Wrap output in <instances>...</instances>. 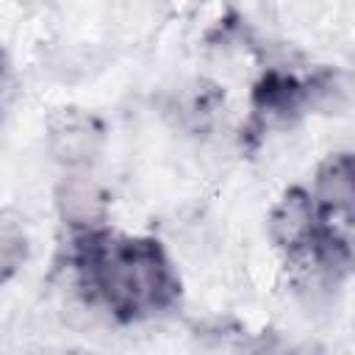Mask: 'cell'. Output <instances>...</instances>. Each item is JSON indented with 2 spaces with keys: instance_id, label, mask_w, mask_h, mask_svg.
I'll return each mask as SVG.
<instances>
[{
  "instance_id": "6da1fadb",
  "label": "cell",
  "mask_w": 355,
  "mask_h": 355,
  "mask_svg": "<svg viewBox=\"0 0 355 355\" xmlns=\"http://www.w3.org/2000/svg\"><path fill=\"white\" fill-rule=\"evenodd\" d=\"M89 280L125 319L150 313L169 302L175 283L153 241H105L89 252Z\"/></svg>"
},
{
  "instance_id": "3957f363",
  "label": "cell",
  "mask_w": 355,
  "mask_h": 355,
  "mask_svg": "<svg viewBox=\"0 0 355 355\" xmlns=\"http://www.w3.org/2000/svg\"><path fill=\"white\" fill-rule=\"evenodd\" d=\"M97 141H100V130L86 116L67 114L61 119V125H53L55 153L67 164H80V161L92 158V153L97 150Z\"/></svg>"
},
{
  "instance_id": "5b68a950",
  "label": "cell",
  "mask_w": 355,
  "mask_h": 355,
  "mask_svg": "<svg viewBox=\"0 0 355 355\" xmlns=\"http://www.w3.org/2000/svg\"><path fill=\"white\" fill-rule=\"evenodd\" d=\"M25 258V233L22 227L8 219L0 216V283L14 275V269L19 266V261Z\"/></svg>"
},
{
  "instance_id": "7a4b0ae2",
  "label": "cell",
  "mask_w": 355,
  "mask_h": 355,
  "mask_svg": "<svg viewBox=\"0 0 355 355\" xmlns=\"http://www.w3.org/2000/svg\"><path fill=\"white\" fill-rule=\"evenodd\" d=\"M313 202L302 191H291L272 216L275 239L283 247H302L308 239H313Z\"/></svg>"
},
{
  "instance_id": "277c9868",
  "label": "cell",
  "mask_w": 355,
  "mask_h": 355,
  "mask_svg": "<svg viewBox=\"0 0 355 355\" xmlns=\"http://www.w3.org/2000/svg\"><path fill=\"white\" fill-rule=\"evenodd\" d=\"M61 208L75 225H92L103 214V197L89 180H72L61 197Z\"/></svg>"
}]
</instances>
